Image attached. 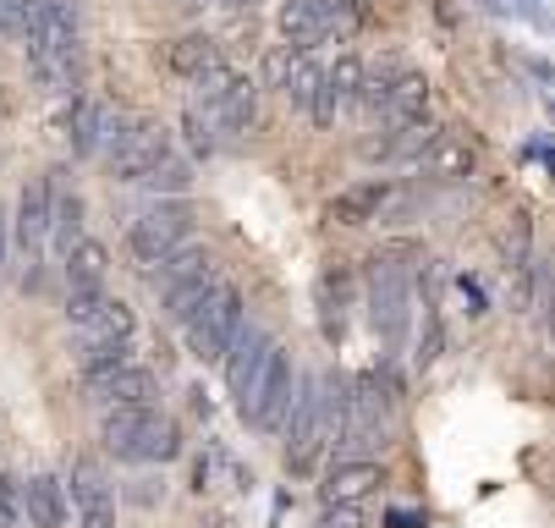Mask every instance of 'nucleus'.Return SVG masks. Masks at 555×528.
Returning <instances> with one entry per match:
<instances>
[{
  "mask_svg": "<svg viewBox=\"0 0 555 528\" xmlns=\"http://www.w3.org/2000/svg\"><path fill=\"white\" fill-rule=\"evenodd\" d=\"M341 402H347V381L341 374H302L297 381V402H292V418H286V474L308 479L320 468L325 446L336 440V424H341Z\"/></svg>",
  "mask_w": 555,
  "mask_h": 528,
  "instance_id": "1",
  "label": "nucleus"
},
{
  "mask_svg": "<svg viewBox=\"0 0 555 528\" xmlns=\"http://www.w3.org/2000/svg\"><path fill=\"white\" fill-rule=\"evenodd\" d=\"M17 39H28L23 55H28L34 83L50 94H72L77 66H83V55H77V0H34Z\"/></svg>",
  "mask_w": 555,
  "mask_h": 528,
  "instance_id": "2",
  "label": "nucleus"
},
{
  "mask_svg": "<svg viewBox=\"0 0 555 528\" xmlns=\"http://www.w3.org/2000/svg\"><path fill=\"white\" fill-rule=\"evenodd\" d=\"M413 254L408 248H379L369 254L363 265V292H369V325L385 347H402L408 331H413V292H418V275L408 265Z\"/></svg>",
  "mask_w": 555,
  "mask_h": 528,
  "instance_id": "3",
  "label": "nucleus"
},
{
  "mask_svg": "<svg viewBox=\"0 0 555 528\" xmlns=\"http://www.w3.org/2000/svg\"><path fill=\"white\" fill-rule=\"evenodd\" d=\"M100 440L116 463H177L182 458V424L171 413H160L154 402L111 408L100 424Z\"/></svg>",
  "mask_w": 555,
  "mask_h": 528,
  "instance_id": "4",
  "label": "nucleus"
},
{
  "mask_svg": "<svg viewBox=\"0 0 555 528\" xmlns=\"http://www.w3.org/2000/svg\"><path fill=\"white\" fill-rule=\"evenodd\" d=\"M105 166L116 182H149L160 171L177 149H171V127L149 121V116H111V132H105Z\"/></svg>",
  "mask_w": 555,
  "mask_h": 528,
  "instance_id": "5",
  "label": "nucleus"
},
{
  "mask_svg": "<svg viewBox=\"0 0 555 528\" xmlns=\"http://www.w3.org/2000/svg\"><path fill=\"white\" fill-rule=\"evenodd\" d=\"M292 402H297V369L286 358V347L275 342L259 363V374L248 381V391L236 397V413H243L259 435H281L286 418H292Z\"/></svg>",
  "mask_w": 555,
  "mask_h": 528,
  "instance_id": "6",
  "label": "nucleus"
},
{
  "mask_svg": "<svg viewBox=\"0 0 555 528\" xmlns=\"http://www.w3.org/2000/svg\"><path fill=\"white\" fill-rule=\"evenodd\" d=\"M215 259H209V248H198V243H182L177 254H166L160 265H154V292H160V309L182 325L204 297L215 292Z\"/></svg>",
  "mask_w": 555,
  "mask_h": 528,
  "instance_id": "7",
  "label": "nucleus"
},
{
  "mask_svg": "<svg viewBox=\"0 0 555 528\" xmlns=\"http://www.w3.org/2000/svg\"><path fill=\"white\" fill-rule=\"evenodd\" d=\"M236 325H243V292H236L231 281H215V292L204 297V304L182 320L188 331V352L198 363H220V352L231 347Z\"/></svg>",
  "mask_w": 555,
  "mask_h": 528,
  "instance_id": "8",
  "label": "nucleus"
},
{
  "mask_svg": "<svg viewBox=\"0 0 555 528\" xmlns=\"http://www.w3.org/2000/svg\"><path fill=\"white\" fill-rule=\"evenodd\" d=\"M358 23V7L352 0H281L275 12V28H281V44L313 55L331 34H347Z\"/></svg>",
  "mask_w": 555,
  "mask_h": 528,
  "instance_id": "9",
  "label": "nucleus"
},
{
  "mask_svg": "<svg viewBox=\"0 0 555 528\" xmlns=\"http://www.w3.org/2000/svg\"><path fill=\"white\" fill-rule=\"evenodd\" d=\"M12 243L23 254V292H39L44 286V254H50V182L34 177L23 193H17V209H12Z\"/></svg>",
  "mask_w": 555,
  "mask_h": 528,
  "instance_id": "10",
  "label": "nucleus"
},
{
  "mask_svg": "<svg viewBox=\"0 0 555 528\" xmlns=\"http://www.w3.org/2000/svg\"><path fill=\"white\" fill-rule=\"evenodd\" d=\"M188 232H193V209H188V198H160V204H149V209L127 226V248H132L138 265L154 270L166 254H177V248L188 243Z\"/></svg>",
  "mask_w": 555,
  "mask_h": 528,
  "instance_id": "11",
  "label": "nucleus"
},
{
  "mask_svg": "<svg viewBox=\"0 0 555 528\" xmlns=\"http://www.w3.org/2000/svg\"><path fill=\"white\" fill-rule=\"evenodd\" d=\"M83 391H89V402H94L100 413H111V408H138V402L154 397V374H149L143 363H132V352H127V358H111V363H100V369H83Z\"/></svg>",
  "mask_w": 555,
  "mask_h": 528,
  "instance_id": "12",
  "label": "nucleus"
},
{
  "mask_svg": "<svg viewBox=\"0 0 555 528\" xmlns=\"http://www.w3.org/2000/svg\"><path fill=\"white\" fill-rule=\"evenodd\" d=\"M132 331H138L132 309L121 304V297H105V304H100L83 325H77V342H83V369H100V363H111V358H127Z\"/></svg>",
  "mask_w": 555,
  "mask_h": 528,
  "instance_id": "13",
  "label": "nucleus"
},
{
  "mask_svg": "<svg viewBox=\"0 0 555 528\" xmlns=\"http://www.w3.org/2000/svg\"><path fill=\"white\" fill-rule=\"evenodd\" d=\"M413 171H418V177H429V182H467L473 171H479V149L467 143V132H462V127H435V132H429V143L418 149Z\"/></svg>",
  "mask_w": 555,
  "mask_h": 528,
  "instance_id": "14",
  "label": "nucleus"
},
{
  "mask_svg": "<svg viewBox=\"0 0 555 528\" xmlns=\"http://www.w3.org/2000/svg\"><path fill=\"white\" fill-rule=\"evenodd\" d=\"M66 485V506H77V523L83 528H116V495H111V479L94 458H77L72 463V479Z\"/></svg>",
  "mask_w": 555,
  "mask_h": 528,
  "instance_id": "15",
  "label": "nucleus"
},
{
  "mask_svg": "<svg viewBox=\"0 0 555 528\" xmlns=\"http://www.w3.org/2000/svg\"><path fill=\"white\" fill-rule=\"evenodd\" d=\"M358 83H363V61L347 50V55H336L331 66H320V89H313V100H308V116H313V127H336V116L358 100Z\"/></svg>",
  "mask_w": 555,
  "mask_h": 528,
  "instance_id": "16",
  "label": "nucleus"
},
{
  "mask_svg": "<svg viewBox=\"0 0 555 528\" xmlns=\"http://www.w3.org/2000/svg\"><path fill=\"white\" fill-rule=\"evenodd\" d=\"M379 127H418L429 121V78L413 66L396 61V72L385 78V100H379Z\"/></svg>",
  "mask_w": 555,
  "mask_h": 528,
  "instance_id": "17",
  "label": "nucleus"
},
{
  "mask_svg": "<svg viewBox=\"0 0 555 528\" xmlns=\"http://www.w3.org/2000/svg\"><path fill=\"white\" fill-rule=\"evenodd\" d=\"M204 121L215 127V138H248V132L259 127V83L231 78V83L204 105Z\"/></svg>",
  "mask_w": 555,
  "mask_h": 528,
  "instance_id": "18",
  "label": "nucleus"
},
{
  "mask_svg": "<svg viewBox=\"0 0 555 528\" xmlns=\"http://www.w3.org/2000/svg\"><path fill=\"white\" fill-rule=\"evenodd\" d=\"M275 347V336L264 331V325H236V336H231V347L220 352V369H225V391H231V402L248 391V381L259 374V363H264V352Z\"/></svg>",
  "mask_w": 555,
  "mask_h": 528,
  "instance_id": "19",
  "label": "nucleus"
},
{
  "mask_svg": "<svg viewBox=\"0 0 555 528\" xmlns=\"http://www.w3.org/2000/svg\"><path fill=\"white\" fill-rule=\"evenodd\" d=\"M379 485H385V474H379L374 458H336L320 495H325V506H363Z\"/></svg>",
  "mask_w": 555,
  "mask_h": 528,
  "instance_id": "20",
  "label": "nucleus"
},
{
  "mask_svg": "<svg viewBox=\"0 0 555 528\" xmlns=\"http://www.w3.org/2000/svg\"><path fill=\"white\" fill-rule=\"evenodd\" d=\"M111 105L94 100V94H77L72 111H66V143H72V155L77 160H94L100 149H105V132H111Z\"/></svg>",
  "mask_w": 555,
  "mask_h": 528,
  "instance_id": "21",
  "label": "nucleus"
},
{
  "mask_svg": "<svg viewBox=\"0 0 555 528\" xmlns=\"http://www.w3.org/2000/svg\"><path fill=\"white\" fill-rule=\"evenodd\" d=\"M50 248L66 259L72 243H83V193L66 182V171H50Z\"/></svg>",
  "mask_w": 555,
  "mask_h": 528,
  "instance_id": "22",
  "label": "nucleus"
},
{
  "mask_svg": "<svg viewBox=\"0 0 555 528\" xmlns=\"http://www.w3.org/2000/svg\"><path fill=\"white\" fill-rule=\"evenodd\" d=\"M313 304H320V331L325 342H341L347 336V309H352V270H325L313 281Z\"/></svg>",
  "mask_w": 555,
  "mask_h": 528,
  "instance_id": "23",
  "label": "nucleus"
},
{
  "mask_svg": "<svg viewBox=\"0 0 555 528\" xmlns=\"http://www.w3.org/2000/svg\"><path fill=\"white\" fill-rule=\"evenodd\" d=\"M66 485L55 479V474H34L28 485H23V517H28V528H66Z\"/></svg>",
  "mask_w": 555,
  "mask_h": 528,
  "instance_id": "24",
  "label": "nucleus"
},
{
  "mask_svg": "<svg viewBox=\"0 0 555 528\" xmlns=\"http://www.w3.org/2000/svg\"><path fill=\"white\" fill-rule=\"evenodd\" d=\"M385 204H390V182L379 177V182H358V188L336 193L325 215H331L336 226H369V220H379V215H385Z\"/></svg>",
  "mask_w": 555,
  "mask_h": 528,
  "instance_id": "25",
  "label": "nucleus"
},
{
  "mask_svg": "<svg viewBox=\"0 0 555 528\" xmlns=\"http://www.w3.org/2000/svg\"><path fill=\"white\" fill-rule=\"evenodd\" d=\"M105 270H111V254H105V243H94V237L72 243L66 259H61L66 292H94V286H105Z\"/></svg>",
  "mask_w": 555,
  "mask_h": 528,
  "instance_id": "26",
  "label": "nucleus"
},
{
  "mask_svg": "<svg viewBox=\"0 0 555 528\" xmlns=\"http://www.w3.org/2000/svg\"><path fill=\"white\" fill-rule=\"evenodd\" d=\"M225 55H220V44L209 39V34H182L171 50H166V66L177 72V78H188V83H198L204 72H215Z\"/></svg>",
  "mask_w": 555,
  "mask_h": 528,
  "instance_id": "27",
  "label": "nucleus"
},
{
  "mask_svg": "<svg viewBox=\"0 0 555 528\" xmlns=\"http://www.w3.org/2000/svg\"><path fill=\"white\" fill-rule=\"evenodd\" d=\"M313 89H320V61H313V55H297L292 72H286V83H281V94H286L297 111H308Z\"/></svg>",
  "mask_w": 555,
  "mask_h": 528,
  "instance_id": "28",
  "label": "nucleus"
},
{
  "mask_svg": "<svg viewBox=\"0 0 555 528\" xmlns=\"http://www.w3.org/2000/svg\"><path fill=\"white\" fill-rule=\"evenodd\" d=\"M182 132H188V143H193V155H204V160H209L215 149H220V138H215V127L204 121V111H198V105L182 116Z\"/></svg>",
  "mask_w": 555,
  "mask_h": 528,
  "instance_id": "29",
  "label": "nucleus"
},
{
  "mask_svg": "<svg viewBox=\"0 0 555 528\" xmlns=\"http://www.w3.org/2000/svg\"><path fill=\"white\" fill-rule=\"evenodd\" d=\"M188 182H193V166L171 155V160H166L160 171H154V177H149L143 188H154V193H188Z\"/></svg>",
  "mask_w": 555,
  "mask_h": 528,
  "instance_id": "30",
  "label": "nucleus"
},
{
  "mask_svg": "<svg viewBox=\"0 0 555 528\" xmlns=\"http://www.w3.org/2000/svg\"><path fill=\"white\" fill-rule=\"evenodd\" d=\"M23 523V479L0 474V528H17Z\"/></svg>",
  "mask_w": 555,
  "mask_h": 528,
  "instance_id": "31",
  "label": "nucleus"
},
{
  "mask_svg": "<svg viewBox=\"0 0 555 528\" xmlns=\"http://www.w3.org/2000/svg\"><path fill=\"white\" fill-rule=\"evenodd\" d=\"M105 297H111L105 286H94V292H66V325L77 331V325H83V320H89V314L105 304Z\"/></svg>",
  "mask_w": 555,
  "mask_h": 528,
  "instance_id": "32",
  "label": "nucleus"
},
{
  "mask_svg": "<svg viewBox=\"0 0 555 528\" xmlns=\"http://www.w3.org/2000/svg\"><path fill=\"white\" fill-rule=\"evenodd\" d=\"M485 7L501 12V17H522V23L544 28V7H539V0H485Z\"/></svg>",
  "mask_w": 555,
  "mask_h": 528,
  "instance_id": "33",
  "label": "nucleus"
},
{
  "mask_svg": "<svg viewBox=\"0 0 555 528\" xmlns=\"http://www.w3.org/2000/svg\"><path fill=\"white\" fill-rule=\"evenodd\" d=\"M28 12H34V0H0V34L17 39L23 23H28Z\"/></svg>",
  "mask_w": 555,
  "mask_h": 528,
  "instance_id": "34",
  "label": "nucleus"
},
{
  "mask_svg": "<svg viewBox=\"0 0 555 528\" xmlns=\"http://www.w3.org/2000/svg\"><path fill=\"white\" fill-rule=\"evenodd\" d=\"M320 528H369V517H363V506H325Z\"/></svg>",
  "mask_w": 555,
  "mask_h": 528,
  "instance_id": "35",
  "label": "nucleus"
},
{
  "mask_svg": "<svg viewBox=\"0 0 555 528\" xmlns=\"http://www.w3.org/2000/svg\"><path fill=\"white\" fill-rule=\"evenodd\" d=\"M385 523H390V528H424V517H418V512H402V506L385 512Z\"/></svg>",
  "mask_w": 555,
  "mask_h": 528,
  "instance_id": "36",
  "label": "nucleus"
},
{
  "mask_svg": "<svg viewBox=\"0 0 555 528\" xmlns=\"http://www.w3.org/2000/svg\"><path fill=\"white\" fill-rule=\"evenodd\" d=\"M7 254H12V226H7V209H0V270H7Z\"/></svg>",
  "mask_w": 555,
  "mask_h": 528,
  "instance_id": "37",
  "label": "nucleus"
}]
</instances>
